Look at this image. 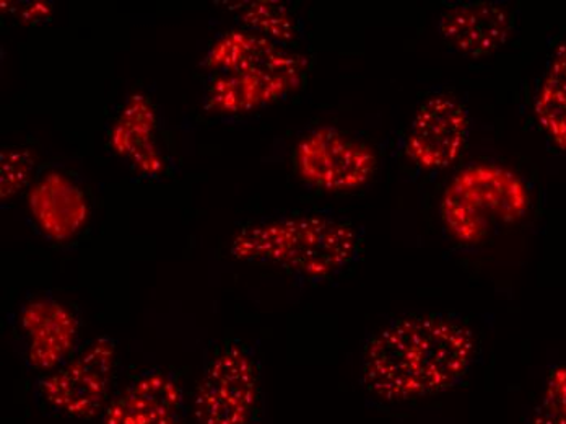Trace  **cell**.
I'll use <instances>...</instances> for the list:
<instances>
[{"mask_svg": "<svg viewBox=\"0 0 566 424\" xmlns=\"http://www.w3.org/2000/svg\"><path fill=\"white\" fill-rule=\"evenodd\" d=\"M478 338L451 313L400 317L371 334L361 384L386 403L412 402L458 387L474 365Z\"/></svg>", "mask_w": 566, "mask_h": 424, "instance_id": "1", "label": "cell"}, {"mask_svg": "<svg viewBox=\"0 0 566 424\" xmlns=\"http://www.w3.org/2000/svg\"><path fill=\"white\" fill-rule=\"evenodd\" d=\"M230 251L244 263L268 265L310 281H324L358 260L361 239L344 220L296 214L243 227L231 240Z\"/></svg>", "mask_w": 566, "mask_h": 424, "instance_id": "2", "label": "cell"}, {"mask_svg": "<svg viewBox=\"0 0 566 424\" xmlns=\"http://www.w3.org/2000/svg\"><path fill=\"white\" fill-rule=\"evenodd\" d=\"M530 192L520 175L499 164H471L459 170L441 196L444 227L461 244H481L499 224L523 219Z\"/></svg>", "mask_w": 566, "mask_h": 424, "instance_id": "3", "label": "cell"}, {"mask_svg": "<svg viewBox=\"0 0 566 424\" xmlns=\"http://www.w3.org/2000/svg\"><path fill=\"white\" fill-rule=\"evenodd\" d=\"M261 369L240 341H227L203 368L191 402L192 424H254Z\"/></svg>", "mask_w": 566, "mask_h": 424, "instance_id": "4", "label": "cell"}, {"mask_svg": "<svg viewBox=\"0 0 566 424\" xmlns=\"http://www.w3.org/2000/svg\"><path fill=\"white\" fill-rule=\"evenodd\" d=\"M117 348L112 338H96L67 363L38 381L44 409L71 420H93L112 402Z\"/></svg>", "mask_w": 566, "mask_h": 424, "instance_id": "5", "label": "cell"}, {"mask_svg": "<svg viewBox=\"0 0 566 424\" xmlns=\"http://www.w3.org/2000/svg\"><path fill=\"white\" fill-rule=\"evenodd\" d=\"M298 177L314 188L344 193L364 188L378 167L368 144L333 126L310 131L295 147Z\"/></svg>", "mask_w": 566, "mask_h": 424, "instance_id": "6", "label": "cell"}, {"mask_svg": "<svg viewBox=\"0 0 566 424\" xmlns=\"http://www.w3.org/2000/svg\"><path fill=\"white\" fill-rule=\"evenodd\" d=\"M203 65L217 74H240L268 82L289 93L305 79V58L250 30H231L210 46Z\"/></svg>", "mask_w": 566, "mask_h": 424, "instance_id": "7", "label": "cell"}, {"mask_svg": "<svg viewBox=\"0 0 566 424\" xmlns=\"http://www.w3.org/2000/svg\"><path fill=\"white\" fill-rule=\"evenodd\" d=\"M471 118L454 96L437 93L417 110L406 137V155L427 172L447 170L468 144Z\"/></svg>", "mask_w": 566, "mask_h": 424, "instance_id": "8", "label": "cell"}, {"mask_svg": "<svg viewBox=\"0 0 566 424\" xmlns=\"http://www.w3.org/2000/svg\"><path fill=\"white\" fill-rule=\"evenodd\" d=\"M103 424H189L185 391L168 372H144L112 399Z\"/></svg>", "mask_w": 566, "mask_h": 424, "instance_id": "9", "label": "cell"}, {"mask_svg": "<svg viewBox=\"0 0 566 424\" xmlns=\"http://www.w3.org/2000/svg\"><path fill=\"white\" fill-rule=\"evenodd\" d=\"M20 325L27 338L29 363L38 371H54L74 356L78 322L62 303L34 299L23 307Z\"/></svg>", "mask_w": 566, "mask_h": 424, "instance_id": "10", "label": "cell"}, {"mask_svg": "<svg viewBox=\"0 0 566 424\" xmlns=\"http://www.w3.org/2000/svg\"><path fill=\"white\" fill-rule=\"evenodd\" d=\"M438 29L455 51L479 60L505 46L511 34V17L500 3H455L444 10Z\"/></svg>", "mask_w": 566, "mask_h": 424, "instance_id": "11", "label": "cell"}, {"mask_svg": "<svg viewBox=\"0 0 566 424\" xmlns=\"http://www.w3.org/2000/svg\"><path fill=\"white\" fill-rule=\"evenodd\" d=\"M30 213L44 236L56 242L74 239L88 220V199L77 183L50 172L31 188Z\"/></svg>", "mask_w": 566, "mask_h": 424, "instance_id": "12", "label": "cell"}, {"mask_svg": "<svg viewBox=\"0 0 566 424\" xmlns=\"http://www.w3.org/2000/svg\"><path fill=\"white\" fill-rule=\"evenodd\" d=\"M157 113L147 96L134 93L120 110L109 134L112 149L145 177H158L165 158L157 146Z\"/></svg>", "mask_w": 566, "mask_h": 424, "instance_id": "13", "label": "cell"}, {"mask_svg": "<svg viewBox=\"0 0 566 424\" xmlns=\"http://www.w3.org/2000/svg\"><path fill=\"white\" fill-rule=\"evenodd\" d=\"M286 96L275 85L240 74H217L206 95V110L217 115L254 112Z\"/></svg>", "mask_w": 566, "mask_h": 424, "instance_id": "14", "label": "cell"}, {"mask_svg": "<svg viewBox=\"0 0 566 424\" xmlns=\"http://www.w3.org/2000/svg\"><path fill=\"white\" fill-rule=\"evenodd\" d=\"M534 113L552 143L566 152V43L554 51L534 102Z\"/></svg>", "mask_w": 566, "mask_h": 424, "instance_id": "15", "label": "cell"}, {"mask_svg": "<svg viewBox=\"0 0 566 424\" xmlns=\"http://www.w3.org/2000/svg\"><path fill=\"white\" fill-rule=\"evenodd\" d=\"M231 12L247 30L269 38L279 44H289L298 38V23L289 7L274 0L228 3Z\"/></svg>", "mask_w": 566, "mask_h": 424, "instance_id": "16", "label": "cell"}, {"mask_svg": "<svg viewBox=\"0 0 566 424\" xmlns=\"http://www.w3.org/2000/svg\"><path fill=\"white\" fill-rule=\"evenodd\" d=\"M34 168L33 154L27 149H3L0 154V198L2 201L22 192Z\"/></svg>", "mask_w": 566, "mask_h": 424, "instance_id": "17", "label": "cell"}, {"mask_svg": "<svg viewBox=\"0 0 566 424\" xmlns=\"http://www.w3.org/2000/svg\"><path fill=\"white\" fill-rule=\"evenodd\" d=\"M534 424H566V368H555Z\"/></svg>", "mask_w": 566, "mask_h": 424, "instance_id": "18", "label": "cell"}, {"mask_svg": "<svg viewBox=\"0 0 566 424\" xmlns=\"http://www.w3.org/2000/svg\"><path fill=\"white\" fill-rule=\"evenodd\" d=\"M50 13L51 7L48 6V3L34 2L27 7L25 10H23L22 17L23 20H29V22H38L40 19H48Z\"/></svg>", "mask_w": 566, "mask_h": 424, "instance_id": "19", "label": "cell"}]
</instances>
